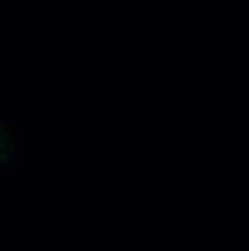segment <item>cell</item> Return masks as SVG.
Masks as SVG:
<instances>
[{
  "label": "cell",
  "instance_id": "cell-1",
  "mask_svg": "<svg viewBox=\"0 0 249 251\" xmlns=\"http://www.w3.org/2000/svg\"><path fill=\"white\" fill-rule=\"evenodd\" d=\"M2 147H4V129L0 127V151H2Z\"/></svg>",
  "mask_w": 249,
  "mask_h": 251
}]
</instances>
